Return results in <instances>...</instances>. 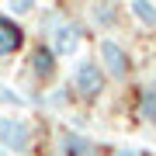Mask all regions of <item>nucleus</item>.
Listing matches in <instances>:
<instances>
[{"label":"nucleus","mask_w":156,"mask_h":156,"mask_svg":"<svg viewBox=\"0 0 156 156\" xmlns=\"http://www.w3.org/2000/svg\"><path fill=\"white\" fill-rule=\"evenodd\" d=\"M115 156H142V153H139V149H128V146H125V149H118Z\"/></svg>","instance_id":"f8f14e48"},{"label":"nucleus","mask_w":156,"mask_h":156,"mask_svg":"<svg viewBox=\"0 0 156 156\" xmlns=\"http://www.w3.org/2000/svg\"><path fill=\"white\" fill-rule=\"evenodd\" d=\"M59 156H97V146H94V139H87V135L62 132L59 135Z\"/></svg>","instance_id":"0eeeda50"},{"label":"nucleus","mask_w":156,"mask_h":156,"mask_svg":"<svg viewBox=\"0 0 156 156\" xmlns=\"http://www.w3.org/2000/svg\"><path fill=\"white\" fill-rule=\"evenodd\" d=\"M52 156H59V153H52Z\"/></svg>","instance_id":"ddd939ff"},{"label":"nucleus","mask_w":156,"mask_h":156,"mask_svg":"<svg viewBox=\"0 0 156 156\" xmlns=\"http://www.w3.org/2000/svg\"><path fill=\"white\" fill-rule=\"evenodd\" d=\"M135 115H139V122H146V125H156V83H142V87H139Z\"/></svg>","instance_id":"6e6552de"},{"label":"nucleus","mask_w":156,"mask_h":156,"mask_svg":"<svg viewBox=\"0 0 156 156\" xmlns=\"http://www.w3.org/2000/svg\"><path fill=\"white\" fill-rule=\"evenodd\" d=\"M35 7L28 4V0H17V4H11V14H31Z\"/></svg>","instance_id":"9b49d317"},{"label":"nucleus","mask_w":156,"mask_h":156,"mask_svg":"<svg viewBox=\"0 0 156 156\" xmlns=\"http://www.w3.org/2000/svg\"><path fill=\"white\" fill-rule=\"evenodd\" d=\"M128 11H132L146 28H156V4H142V0H135V4H128Z\"/></svg>","instance_id":"9d476101"},{"label":"nucleus","mask_w":156,"mask_h":156,"mask_svg":"<svg viewBox=\"0 0 156 156\" xmlns=\"http://www.w3.org/2000/svg\"><path fill=\"white\" fill-rule=\"evenodd\" d=\"M56 69H59V62H56L52 45L38 42V45H35V52H31V73L38 76V83H49V80H56Z\"/></svg>","instance_id":"39448f33"},{"label":"nucleus","mask_w":156,"mask_h":156,"mask_svg":"<svg viewBox=\"0 0 156 156\" xmlns=\"http://www.w3.org/2000/svg\"><path fill=\"white\" fill-rule=\"evenodd\" d=\"M108 87V73L101 69V59H80L76 69H73V90H76L83 101H97Z\"/></svg>","instance_id":"f03ea898"},{"label":"nucleus","mask_w":156,"mask_h":156,"mask_svg":"<svg viewBox=\"0 0 156 156\" xmlns=\"http://www.w3.org/2000/svg\"><path fill=\"white\" fill-rule=\"evenodd\" d=\"M49 38H52V52H56V59H59V56H73V52L80 49L83 28H80L76 21H59L56 28L49 31Z\"/></svg>","instance_id":"20e7f679"},{"label":"nucleus","mask_w":156,"mask_h":156,"mask_svg":"<svg viewBox=\"0 0 156 156\" xmlns=\"http://www.w3.org/2000/svg\"><path fill=\"white\" fill-rule=\"evenodd\" d=\"M122 17V11H118V4H94L90 7V21H94V28H115V21Z\"/></svg>","instance_id":"1a4fd4ad"},{"label":"nucleus","mask_w":156,"mask_h":156,"mask_svg":"<svg viewBox=\"0 0 156 156\" xmlns=\"http://www.w3.org/2000/svg\"><path fill=\"white\" fill-rule=\"evenodd\" d=\"M21 45H24V28L17 21H11L7 14H0V59L17 52Z\"/></svg>","instance_id":"423d86ee"},{"label":"nucleus","mask_w":156,"mask_h":156,"mask_svg":"<svg viewBox=\"0 0 156 156\" xmlns=\"http://www.w3.org/2000/svg\"><path fill=\"white\" fill-rule=\"evenodd\" d=\"M97 56H101V69L111 80H125L128 73H132V56H128V49L118 38H101Z\"/></svg>","instance_id":"7ed1b4c3"},{"label":"nucleus","mask_w":156,"mask_h":156,"mask_svg":"<svg viewBox=\"0 0 156 156\" xmlns=\"http://www.w3.org/2000/svg\"><path fill=\"white\" fill-rule=\"evenodd\" d=\"M35 146V128L31 122H24L21 115H0V149L24 156Z\"/></svg>","instance_id":"f257e3e1"}]
</instances>
